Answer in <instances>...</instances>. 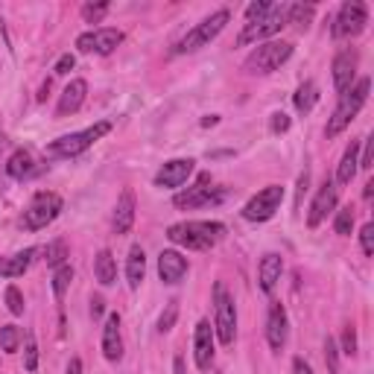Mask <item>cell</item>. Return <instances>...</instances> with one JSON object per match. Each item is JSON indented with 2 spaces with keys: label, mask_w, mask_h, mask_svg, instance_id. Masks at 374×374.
Segmentation results:
<instances>
[{
  "label": "cell",
  "mask_w": 374,
  "mask_h": 374,
  "mask_svg": "<svg viewBox=\"0 0 374 374\" xmlns=\"http://www.w3.org/2000/svg\"><path fill=\"white\" fill-rule=\"evenodd\" d=\"M222 190H217V187H210V175L205 173V175H199V182L193 184V187H187L184 193H175V199H173V205L175 208H208V205H217V202H222Z\"/></svg>",
  "instance_id": "cell-10"
},
{
  "label": "cell",
  "mask_w": 374,
  "mask_h": 374,
  "mask_svg": "<svg viewBox=\"0 0 374 374\" xmlns=\"http://www.w3.org/2000/svg\"><path fill=\"white\" fill-rule=\"evenodd\" d=\"M74 65H76L74 53H65V56L56 62V74H58V76H65V74H70V70H74Z\"/></svg>",
  "instance_id": "cell-44"
},
{
  "label": "cell",
  "mask_w": 374,
  "mask_h": 374,
  "mask_svg": "<svg viewBox=\"0 0 374 374\" xmlns=\"http://www.w3.org/2000/svg\"><path fill=\"white\" fill-rule=\"evenodd\" d=\"M269 9H272V3H266V0H257V3H249V9H245V18L257 21V18H263Z\"/></svg>",
  "instance_id": "cell-42"
},
{
  "label": "cell",
  "mask_w": 374,
  "mask_h": 374,
  "mask_svg": "<svg viewBox=\"0 0 374 374\" xmlns=\"http://www.w3.org/2000/svg\"><path fill=\"white\" fill-rule=\"evenodd\" d=\"M109 132H111V123L109 120H100V123H94L91 129H85V132H74V135L56 138L53 144L47 146V155H53V158H76L91 144H97V140L102 135H109Z\"/></svg>",
  "instance_id": "cell-3"
},
{
  "label": "cell",
  "mask_w": 374,
  "mask_h": 374,
  "mask_svg": "<svg viewBox=\"0 0 374 374\" xmlns=\"http://www.w3.org/2000/svg\"><path fill=\"white\" fill-rule=\"evenodd\" d=\"M336 184L327 179L322 187H319V193H316V199H313V205H310V214H307V226L310 228H319L322 222H324V217L331 214V210L336 208Z\"/></svg>",
  "instance_id": "cell-14"
},
{
  "label": "cell",
  "mask_w": 374,
  "mask_h": 374,
  "mask_svg": "<svg viewBox=\"0 0 374 374\" xmlns=\"http://www.w3.org/2000/svg\"><path fill=\"white\" fill-rule=\"evenodd\" d=\"M342 354H348V357L357 354V331L351 324L345 327V333H342Z\"/></svg>",
  "instance_id": "cell-40"
},
{
  "label": "cell",
  "mask_w": 374,
  "mask_h": 374,
  "mask_svg": "<svg viewBox=\"0 0 374 374\" xmlns=\"http://www.w3.org/2000/svg\"><path fill=\"white\" fill-rule=\"evenodd\" d=\"M167 237L175 245L202 252V249H210V245H217L222 237H226V226H222V222H205V219L179 222V226H170Z\"/></svg>",
  "instance_id": "cell-1"
},
{
  "label": "cell",
  "mask_w": 374,
  "mask_h": 374,
  "mask_svg": "<svg viewBox=\"0 0 374 374\" xmlns=\"http://www.w3.org/2000/svg\"><path fill=\"white\" fill-rule=\"evenodd\" d=\"M357 62H360V56L354 50H342V53L333 58V88H336L339 97H342L345 91H351V85H354Z\"/></svg>",
  "instance_id": "cell-13"
},
{
  "label": "cell",
  "mask_w": 374,
  "mask_h": 374,
  "mask_svg": "<svg viewBox=\"0 0 374 374\" xmlns=\"http://www.w3.org/2000/svg\"><path fill=\"white\" fill-rule=\"evenodd\" d=\"M362 196H366V199H371V196H374V182H368V184H366V190H362Z\"/></svg>",
  "instance_id": "cell-51"
},
{
  "label": "cell",
  "mask_w": 374,
  "mask_h": 374,
  "mask_svg": "<svg viewBox=\"0 0 374 374\" xmlns=\"http://www.w3.org/2000/svg\"><path fill=\"white\" fill-rule=\"evenodd\" d=\"M266 342H269L272 351H280L284 342H287V310H284V304H272V307H269Z\"/></svg>",
  "instance_id": "cell-19"
},
{
  "label": "cell",
  "mask_w": 374,
  "mask_h": 374,
  "mask_svg": "<svg viewBox=\"0 0 374 374\" xmlns=\"http://www.w3.org/2000/svg\"><path fill=\"white\" fill-rule=\"evenodd\" d=\"M6 307L12 316H23V296L18 287H6Z\"/></svg>",
  "instance_id": "cell-37"
},
{
  "label": "cell",
  "mask_w": 374,
  "mask_h": 374,
  "mask_svg": "<svg viewBox=\"0 0 374 374\" xmlns=\"http://www.w3.org/2000/svg\"><path fill=\"white\" fill-rule=\"evenodd\" d=\"M102 354L109 362L123 360V336H120V316L109 313V319L102 324Z\"/></svg>",
  "instance_id": "cell-17"
},
{
  "label": "cell",
  "mask_w": 374,
  "mask_h": 374,
  "mask_svg": "<svg viewBox=\"0 0 374 374\" xmlns=\"http://www.w3.org/2000/svg\"><path fill=\"white\" fill-rule=\"evenodd\" d=\"M105 12H109V3H88V6H82V18L88 23H100Z\"/></svg>",
  "instance_id": "cell-38"
},
{
  "label": "cell",
  "mask_w": 374,
  "mask_h": 374,
  "mask_svg": "<svg viewBox=\"0 0 374 374\" xmlns=\"http://www.w3.org/2000/svg\"><path fill=\"white\" fill-rule=\"evenodd\" d=\"M333 231L342 234V237H351V231H354V210H351V205L342 208V210L336 214V219H333Z\"/></svg>",
  "instance_id": "cell-32"
},
{
  "label": "cell",
  "mask_w": 374,
  "mask_h": 374,
  "mask_svg": "<svg viewBox=\"0 0 374 374\" xmlns=\"http://www.w3.org/2000/svg\"><path fill=\"white\" fill-rule=\"evenodd\" d=\"M23 366H27V371L38 368V345H35L32 331H27V351H23Z\"/></svg>",
  "instance_id": "cell-35"
},
{
  "label": "cell",
  "mask_w": 374,
  "mask_h": 374,
  "mask_svg": "<svg viewBox=\"0 0 374 374\" xmlns=\"http://www.w3.org/2000/svg\"><path fill=\"white\" fill-rule=\"evenodd\" d=\"M175 374H184V360L175 357Z\"/></svg>",
  "instance_id": "cell-50"
},
{
  "label": "cell",
  "mask_w": 374,
  "mask_h": 374,
  "mask_svg": "<svg viewBox=\"0 0 374 374\" xmlns=\"http://www.w3.org/2000/svg\"><path fill=\"white\" fill-rule=\"evenodd\" d=\"M280 202H284V187H280V184H269L257 196L249 199V205L243 208V217L249 219V222H266V219L275 217V210L280 208Z\"/></svg>",
  "instance_id": "cell-9"
},
{
  "label": "cell",
  "mask_w": 374,
  "mask_h": 374,
  "mask_svg": "<svg viewBox=\"0 0 374 374\" xmlns=\"http://www.w3.org/2000/svg\"><path fill=\"white\" fill-rule=\"evenodd\" d=\"M175 319H179V301L173 298V301L167 304V310L161 313V319H158V331H161V333L173 331V327H175Z\"/></svg>",
  "instance_id": "cell-34"
},
{
  "label": "cell",
  "mask_w": 374,
  "mask_h": 374,
  "mask_svg": "<svg viewBox=\"0 0 374 374\" xmlns=\"http://www.w3.org/2000/svg\"><path fill=\"white\" fill-rule=\"evenodd\" d=\"M360 243H362V254H374V226L371 222H366L362 226V231H360Z\"/></svg>",
  "instance_id": "cell-39"
},
{
  "label": "cell",
  "mask_w": 374,
  "mask_h": 374,
  "mask_svg": "<svg viewBox=\"0 0 374 374\" xmlns=\"http://www.w3.org/2000/svg\"><path fill=\"white\" fill-rule=\"evenodd\" d=\"M280 272H284V261H280V254L269 252L263 261H261V289L263 292H272L275 284L280 280Z\"/></svg>",
  "instance_id": "cell-22"
},
{
  "label": "cell",
  "mask_w": 374,
  "mask_h": 374,
  "mask_svg": "<svg viewBox=\"0 0 374 374\" xmlns=\"http://www.w3.org/2000/svg\"><path fill=\"white\" fill-rule=\"evenodd\" d=\"M193 360L199 368H210L214 362V327H210L208 319H202L196 324V333H193Z\"/></svg>",
  "instance_id": "cell-15"
},
{
  "label": "cell",
  "mask_w": 374,
  "mask_h": 374,
  "mask_svg": "<svg viewBox=\"0 0 374 374\" xmlns=\"http://www.w3.org/2000/svg\"><path fill=\"white\" fill-rule=\"evenodd\" d=\"M6 173L12 175V179H18V182L30 179V175L35 173V161H32V155H30L27 149H18V152H12V155H9V161H6Z\"/></svg>",
  "instance_id": "cell-25"
},
{
  "label": "cell",
  "mask_w": 374,
  "mask_h": 374,
  "mask_svg": "<svg viewBox=\"0 0 374 374\" xmlns=\"http://www.w3.org/2000/svg\"><path fill=\"white\" fill-rule=\"evenodd\" d=\"M269 129H272L275 135L287 132V129H289V117H287L284 111H275V114H272V123H269Z\"/></svg>",
  "instance_id": "cell-43"
},
{
  "label": "cell",
  "mask_w": 374,
  "mask_h": 374,
  "mask_svg": "<svg viewBox=\"0 0 374 374\" xmlns=\"http://www.w3.org/2000/svg\"><path fill=\"white\" fill-rule=\"evenodd\" d=\"M307 184H310V175H307V173H301V179H298V199H296V205H301L304 193H307Z\"/></svg>",
  "instance_id": "cell-47"
},
{
  "label": "cell",
  "mask_w": 374,
  "mask_h": 374,
  "mask_svg": "<svg viewBox=\"0 0 374 374\" xmlns=\"http://www.w3.org/2000/svg\"><path fill=\"white\" fill-rule=\"evenodd\" d=\"M217 120H219V117L210 114V117H205V120H202V126H205V129H208V126H217Z\"/></svg>",
  "instance_id": "cell-49"
},
{
  "label": "cell",
  "mask_w": 374,
  "mask_h": 374,
  "mask_svg": "<svg viewBox=\"0 0 374 374\" xmlns=\"http://www.w3.org/2000/svg\"><path fill=\"white\" fill-rule=\"evenodd\" d=\"M214 310H217V319H214L217 339L222 345H231L234 336H237V310H234V298L228 296L222 280L214 284Z\"/></svg>",
  "instance_id": "cell-6"
},
{
  "label": "cell",
  "mask_w": 374,
  "mask_h": 374,
  "mask_svg": "<svg viewBox=\"0 0 374 374\" xmlns=\"http://www.w3.org/2000/svg\"><path fill=\"white\" fill-rule=\"evenodd\" d=\"M94 275H97V280L102 287H111L117 280V261H114V254L109 249H102L97 254V261H94Z\"/></svg>",
  "instance_id": "cell-27"
},
{
  "label": "cell",
  "mask_w": 374,
  "mask_h": 374,
  "mask_svg": "<svg viewBox=\"0 0 374 374\" xmlns=\"http://www.w3.org/2000/svg\"><path fill=\"white\" fill-rule=\"evenodd\" d=\"M313 15H316L313 3H292V6H287V23H296L298 30L307 27V23L313 21Z\"/></svg>",
  "instance_id": "cell-29"
},
{
  "label": "cell",
  "mask_w": 374,
  "mask_h": 374,
  "mask_svg": "<svg viewBox=\"0 0 374 374\" xmlns=\"http://www.w3.org/2000/svg\"><path fill=\"white\" fill-rule=\"evenodd\" d=\"M292 56V44L289 41H266V44H257V50L249 53V58L243 62V70L252 76H266L278 70L280 65Z\"/></svg>",
  "instance_id": "cell-4"
},
{
  "label": "cell",
  "mask_w": 374,
  "mask_h": 374,
  "mask_svg": "<svg viewBox=\"0 0 374 374\" xmlns=\"http://www.w3.org/2000/svg\"><path fill=\"white\" fill-rule=\"evenodd\" d=\"M58 214H62V196L53 193V190H41V193L32 196L30 208L23 210V228L41 231V228L50 226Z\"/></svg>",
  "instance_id": "cell-7"
},
{
  "label": "cell",
  "mask_w": 374,
  "mask_h": 374,
  "mask_svg": "<svg viewBox=\"0 0 374 374\" xmlns=\"http://www.w3.org/2000/svg\"><path fill=\"white\" fill-rule=\"evenodd\" d=\"M44 261H47V266H62L65 263V257H67V245H65V240H56V243H50V245H47V249H44Z\"/></svg>",
  "instance_id": "cell-33"
},
{
  "label": "cell",
  "mask_w": 374,
  "mask_h": 374,
  "mask_svg": "<svg viewBox=\"0 0 374 374\" xmlns=\"http://www.w3.org/2000/svg\"><path fill=\"white\" fill-rule=\"evenodd\" d=\"M111 226H114L117 234H129V231H132V226H135V193L129 190V187L120 193V199H117Z\"/></svg>",
  "instance_id": "cell-21"
},
{
  "label": "cell",
  "mask_w": 374,
  "mask_h": 374,
  "mask_svg": "<svg viewBox=\"0 0 374 374\" xmlns=\"http://www.w3.org/2000/svg\"><path fill=\"white\" fill-rule=\"evenodd\" d=\"M70 280H74V269H70V263H62L56 269V275H53V292H56V298L62 301L65 298V292L70 287Z\"/></svg>",
  "instance_id": "cell-30"
},
{
  "label": "cell",
  "mask_w": 374,
  "mask_h": 374,
  "mask_svg": "<svg viewBox=\"0 0 374 374\" xmlns=\"http://www.w3.org/2000/svg\"><path fill=\"white\" fill-rule=\"evenodd\" d=\"M146 275V254L140 245H132L129 249V261H126V278H129V287L138 289L140 287V280H144Z\"/></svg>",
  "instance_id": "cell-24"
},
{
  "label": "cell",
  "mask_w": 374,
  "mask_h": 374,
  "mask_svg": "<svg viewBox=\"0 0 374 374\" xmlns=\"http://www.w3.org/2000/svg\"><path fill=\"white\" fill-rule=\"evenodd\" d=\"M32 257H35V249H23V252H18V254H12V257H3V261H0V275H3V278H18V275H23V272L30 269Z\"/></svg>",
  "instance_id": "cell-26"
},
{
  "label": "cell",
  "mask_w": 374,
  "mask_h": 374,
  "mask_svg": "<svg viewBox=\"0 0 374 374\" xmlns=\"http://www.w3.org/2000/svg\"><path fill=\"white\" fill-rule=\"evenodd\" d=\"M368 91H371V79L362 76V79H357L354 85H351V91H345L342 97H339V105L333 109L331 120H327V126H324V135L327 138H336L339 132H345L348 123L354 120V117L360 114V109L366 105Z\"/></svg>",
  "instance_id": "cell-2"
},
{
  "label": "cell",
  "mask_w": 374,
  "mask_h": 374,
  "mask_svg": "<svg viewBox=\"0 0 374 374\" xmlns=\"http://www.w3.org/2000/svg\"><path fill=\"white\" fill-rule=\"evenodd\" d=\"M292 102H296V111L298 114H307L316 102H319V88H316V82H301L298 91H296V97H292Z\"/></svg>",
  "instance_id": "cell-28"
},
{
  "label": "cell",
  "mask_w": 374,
  "mask_h": 374,
  "mask_svg": "<svg viewBox=\"0 0 374 374\" xmlns=\"http://www.w3.org/2000/svg\"><path fill=\"white\" fill-rule=\"evenodd\" d=\"M67 374H82V360L79 357H74L67 362Z\"/></svg>",
  "instance_id": "cell-48"
},
{
  "label": "cell",
  "mask_w": 374,
  "mask_h": 374,
  "mask_svg": "<svg viewBox=\"0 0 374 374\" xmlns=\"http://www.w3.org/2000/svg\"><path fill=\"white\" fill-rule=\"evenodd\" d=\"M292 371H296V374H313L310 362H307V360H301V357H296V362H292Z\"/></svg>",
  "instance_id": "cell-46"
},
{
  "label": "cell",
  "mask_w": 374,
  "mask_h": 374,
  "mask_svg": "<svg viewBox=\"0 0 374 374\" xmlns=\"http://www.w3.org/2000/svg\"><path fill=\"white\" fill-rule=\"evenodd\" d=\"M324 362H327V371L331 374H339V348L331 336L324 339Z\"/></svg>",
  "instance_id": "cell-36"
},
{
  "label": "cell",
  "mask_w": 374,
  "mask_h": 374,
  "mask_svg": "<svg viewBox=\"0 0 374 374\" xmlns=\"http://www.w3.org/2000/svg\"><path fill=\"white\" fill-rule=\"evenodd\" d=\"M371 161H374V138L362 140V158H360V167L362 170H371Z\"/></svg>",
  "instance_id": "cell-41"
},
{
  "label": "cell",
  "mask_w": 374,
  "mask_h": 374,
  "mask_svg": "<svg viewBox=\"0 0 374 374\" xmlns=\"http://www.w3.org/2000/svg\"><path fill=\"white\" fill-rule=\"evenodd\" d=\"M287 27V6H275L266 12L263 18H257V21H249L243 27V32L237 35V44L245 47V44H257V41H263V38H272L275 32H280Z\"/></svg>",
  "instance_id": "cell-8"
},
{
  "label": "cell",
  "mask_w": 374,
  "mask_h": 374,
  "mask_svg": "<svg viewBox=\"0 0 374 374\" xmlns=\"http://www.w3.org/2000/svg\"><path fill=\"white\" fill-rule=\"evenodd\" d=\"M357 149H360V140H351L348 149L342 152V161H339V170H336V182L339 184H351V179L357 175V170H360Z\"/></svg>",
  "instance_id": "cell-23"
},
{
  "label": "cell",
  "mask_w": 374,
  "mask_h": 374,
  "mask_svg": "<svg viewBox=\"0 0 374 374\" xmlns=\"http://www.w3.org/2000/svg\"><path fill=\"white\" fill-rule=\"evenodd\" d=\"M158 275L164 284H179V280L187 275V257L179 252H161L158 254Z\"/></svg>",
  "instance_id": "cell-20"
},
{
  "label": "cell",
  "mask_w": 374,
  "mask_h": 374,
  "mask_svg": "<svg viewBox=\"0 0 374 374\" xmlns=\"http://www.w3.org/2000/svg\"><path fill=\"white\" fill-rule=\"evenodd\" d=\"M231 21V12L228 9H219V12H214L210 18H205L202 23H196V27L184 35V38L175 44V53H196L199 47H205V44H210L217 38V35L226 30V23Z\"/></svg>",
  "instance_id": "cell-5"
},
{
  "label": "cell",
  "mask_w": 374,
  "mask_h": 374,
  "mask_svg": "<svg viewBox=\"0 0 374 374\" xmlns=\"http://www.w3.org/2000/svg\"><path fill=\"white\" fill-rule=\"evenodd\" d=\"M18 345H21V331H18V327L15 324H3V327H0V348H3L6 354H15Z\"/></svg>",
  "instance_id": "cell-31"
},
{
  "label": "cell",
  "mask_w": 374,
  "mask_h": 374,
  "mask_svg": "<svg viewBox=\"0 0 374 374\" xmlns=\"http://www.w3.org/2000/svg\"><path fill=\"white\" fill-rule=\"evenodd\" d=\"M85 94H88V82L85 79H70V85L62 91L58 97V105H56V117H70L82 109L85 102Z\"/></svg>",
  "instance_id": "cell-18"
},
{
  "label": "cell",
  "mask_w": 374,
  "mask_h": 374,
  "mask_svg": "<svg viewBox=\"0 0 374 374\" xmlns=\"http://www.w3.org/2000/svg\"><path fill=\"white\" fill-rule=\"evenodd\" d=\"M366 23H368V9H366V3H360V0H348V3H342V9H339V15H336L333 35H336V38L360 35L362 30H366Z\"/></svg>",
  "instance_id": "cell-11"
},
{
  "label": "cell",
  "mask_w": 374,
  "mask_h": 374,
  "mask_svg": "<svg viewBox=\"0 0 374 374\" xmlns=\"http://www.w3.org/2000/svg\"><path fill=\"white\" fill-rule=\"evenodd\" d=\"M123 41V32L114 27H100L91 32H82L76 38V47L82 53H97V56H109L117 50V44Z\"/></svg>",
  "instance_id": "cell-12"
},
{
  "label": "cell",
  "mask_w": 374,
  "mask_h": 374,
  "mask_svg": "<svg viewBox=\"0 0 374 374\" xmlns=\"http://www.w3.org/2000/svg\"><path fill=\"white\" fill-rule=\"evenodd\" d=\"M102 313H105V301H102L100 296H94V298H91V316H94V319H100Z\"/></svg>",
  "instance_id": "cell-45"
},
{
  "label": "cell",
  "mask_w": 374,
  "mask_h": 374,
  "mask_svg": "<svg viewBox=\"0 0 374 374\" xmlns=\"http://www.w3.org/2000/svg\"><path fill=\"white\" fill-rule=\"evenodd\" d=\"M193 158H175L167 161L164 167L155 173V187H182L193 173Z\"/></svg>",
  "instance_id": "cell-16"
}]
</instances>
